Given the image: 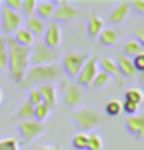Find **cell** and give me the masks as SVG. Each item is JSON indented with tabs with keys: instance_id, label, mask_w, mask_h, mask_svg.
Returning a JSON list of instances; mask_svg holds the SVG:
<instances>
[{
	"instance_id": "cell-37",
	"label": "cell",
	"mask_w": 144,
	"mask_h": 150,
	"mask_svg": "<svg viewBox=\"0 0 144 150\" xmlns=\"http://www.w3.org/2000/svg\"><path fill=\"white\" fill-rule=\"evenodd\" d=\"M130 10H134L138 14H144V0H132L130 2Z\"/></svg>"
},
{
	"instance_id": "cell-42",
	"label": "cell",
	"mask_w": 144,
	"mask_h": 150,
	"mask_svg": "<svg viewBox=\"0 0 144 150\" xmlns=\"http://www.w3.org/2000/svg\"><path fill=\"white\" fill-rule=\"evenodd\" d=\"M0 8H4V6H2V2H0Z\"/></svg>"
},
{
	"instance_id": "cell-41",
	"label": "cell",
	"mask_w": 144,
	"mask_h": 150,
	"mask_svg": "<svg viewBox=\"0 0 144 150\" xmlns=\"http://www.w3.org/2000/svg\"><path fill=\"white\" fill-rule=\"evenodd\" d=\"M2 101H4V93H2V89H0V105H2Z\"/></svg>"
},
{
	"instance_id": "cell-6",
	"label": "cell",
	"mask_w": 144,
	"mask_h": 150,
	"mask_svg": "<svg viewBox=\"0 0 144 150\" xmlns=\"http://www.w3.org/2000/svg\"><path fill=\"white\" fill-rule=\"evenodd\" d=\"M99 73V61L97 57H93V55H89V59L85 61V65L81 67V71H79V75H77V87H91L93 79L97 77Z\"/></svg>"
},
{
	"instance_id": "cell-23",
	"label": "cell",
	"mask_w": 144,
	"mask_h": 150,
	"mask_svg": "<svg viewBox=\"0 0 144 150\" xmlns=\"http://www.w3.org/2000/svg\"><path fill=\"white\" fill-rule=\"evenodd\" d=\"M144 52V47L140 44H138L136 40H128L126 44H124V47H122V55H126V57H136V55H140V53Z\"/></svg>"
},
{
	"instance_id": "cell-18",
	"label": "cell",
	"mask_w": 144,
	"mask_h": 150,
	"mask_svg": "<svg viewBox=\"0 0 144 150\" xmlns=\"http://www.w3.org/2000/svg\"><path fill=\"white\" fill-rule=\"evenodd\" d=\"M99 65H101V69H99V71H103L105 75H109V77H114V79H116L119 83H122V81H121V73H119V67H116V63H114L113 59H109V57H103Z\"/></svg>"
},
{
	"instance_id": "cell-39",
	"label": "cell",
	"mask_w": 144,
	"mask_h": 150,
	"mask_svg": "<svg viewBox=\"0 0 144 150\" xmlns=\"http://www.w3.org/2000/svg\"><path fill=\"white\" fill-rule=\"evenodd\" d=\"M38 150H57V146H40Z\"/></svg>"
},
{
	"instance_id": "cell-22",
	"label": "cell",
	"mask_w": 144,
	"mask_h": 150,
	"mask_svg": "<svg viewBox=\"0 0 144 150\" xmlns=\"http://www.w3.org/2000/svg\"><path fill=\"white\" fill-rule=\"evenodd\" d=\"M14 119L20 120V122H24V120H34V107L28 101H24L22 105H20V109L14 112Z\"/></svg>"
},
{
	"instance_id": "cell-27",
	"label": "cell",
	"mask_w": 144,
	"mask_h": 150,
	"mask_svg": "<svg viewBox=\"0 0 144 150\" xmlns=\"http://www.w3.org/2000/svg\"><path fill=\"white\" fill-rule=\"evenodd\" d=\"M121 112H122L121 101H116V99H111V101L105 105V115L107 117H119Z\"/></svg>"
},
{
	"instance_id": "cell-13",
	"label": "cell",
	"mask_w": 144,
	"mask_h": 150,
	"mask_svg": "<svg viewBox=\"0 0 144 150\" xmlns=\"http://www.w3.org/2000/svg\"><path fill=\"white\" fill-rule=\"evenodd\" d=\"M38 93L42 97V103L47 105L52 111L57 107V89L53 85H42V87H38Z\"/></svg>"
},
{
	"instance_id": "cell-29",
	"label": "cell",
	"mask_w": 144,
	"mask_h": 150,
	"mask_svg": "<svg viewBox=\"0 0 144 150\" xmlns=\"http://www.w3.org/2000/svg\"><path fill=\"white\" fill-rule=\"evenodd\" d=\"M36 6H38L36 0H22V10H20V14H26L28 18H30V16H36Z\"/></svg>"
},
{
	"instance_id": "cell-35",
	"label": "cell",
	"mask_w": 144,
	"mask_h": 150,
	"mask_svg": "<svg viewBox=\"0 0 144 150\" xmlns=\"http://www.w3.org/2000/svg\"><path fill=\"white\" fill-rule=\"evenodd\" d=\"M132 67H134V71L144 73V52L140 55H136V57H132Z\"/></svg>"
},
{
	"instance_id": "cell-32",
	"label": "cell",
	"mask_w": 144,
	"mask_h": 150,
	"mask_svg": "<svg viewBox=\"0 0 144 150\" xmlns=\"http://www.w3.org/2000/svg\"><path fill=\"white\" fill-rule=\"evenodd\" d=\"M121 109L126 117H132V115H138V107L134 103H128V101H122L121 103Z\"/></svg>"
},
{
	"instance_id": "cell-5",
	"label": "cell",
	"mask_w": 144,
	"mask_h": 150,
	"mask_svg": "<svg viewBox=\"0 0 144 150\" xmlns=\"http://www.w3.org/2000/svg\"><path fill=\"white\" fill-rule=\"evenodd\" d=\"M87 59H89V53H85V52H67V53H63V69H61V71H65L69 77H77Z\"/></svg>"
},
{
	"instance_id": "cell-2",
	"label": "cell",
	"mask_w": 144,
	"mask_h": 150,
	"mask_svg": "<svg viewBox=\"0 0 144 150\" xmlns=\"http://www.w3.org/2000/svg\"><path fill=\"white\" fill-rule=\"evenodd\" d=\"M63 77V71L57 63L53 65H36V67H30L28 73L24 77L22 85L28 87V89H36V85H53V81H59Z\"/></svg>"
},
{
	"instance_id": "cell-30",
	"label": "cell",
	"mask_w": 144,
	"mask_h": 150,
	"mask_svg": "<svg viewBox=\"0 0 144 150\" xmlns=\"http://www.w3.org/2000/svg\"><path fill=\"white\" fill-rule=\"evenodd\" d=\"M71 144H73V148H77V150H87V132H77V134L73 136Z\"/></svg>"
},
{
	"instance_id": "cell-15",
	"label": "cell",
	"mask_w": 144,
	"mask_h": 150,
	"mask_svg": "<svg viewBox=\"0 0 144 150\" xmlns=\"http://www.w3.org/2000/svg\"><path fill=\"white\" fill-rule=\"evenodd\" d=\"M105 30V20L97 14H89L87 16V34L89 38H99V34Z\"/></svg>"
},
{
	"instance_id": "cell-19",
	"label": "cell",
	"mask_w": 144,
	"mask_h": 150,
	"mask_svg": "<svg viewBox=\"0 0 144 150\" xmlns=\"http://www.w3.org/2000/svg\"><path fill=\"white\" fill-rule=\"evenodd\" d=\"M116 63V67H119V73L122 75V77H132V75L136 73L134 71V67H132V59L130 57H126V55H119V59L114 61Z\"/></svg>"
},
{
	"instance_id": "cell-25",
	"label": "cell",
	"mask_w": 144,
	"mask_h": 150,
	"mask_svg": "<svg viewBox=\"0 0 144 150\" xmlns=\"http://www.w3.org/2000/svg\"><path fill=\"white\" fill-rule=\"evenodd\" d=\"M87 150H103V138L99 132H87Z\"/></svg>"
},
{
	"instance_id": "cell-33",
	"label": "cell",
	"mask_w": 144,
	"mask_h": 150,
	"mask_svg": "<svg viewBox=\"0 0 144 150\" xmlns=\"http://www.w3.org/2000/svg\"><path fill=\"white\" fill-rule=\"evenodd\" d=\"M109 79H111L109 75H105V73H103V71H99V73H97V77L93 79L91 87H105L107 83H109Z\"/></svg>"
},
{
	"instance_id": "cell-9",
	"label": "cell",
	"mask_w": 144,
	"mask_h": 150,
	"mask_svg": "<svg viewBox=\"0 0 144 150\" xmlns=\"http://www.w3.org/2000/svg\"><path fill=\"white\" fill-rule=\"evenodd\" d=\"M83 97L85 93L81 87H77L75 83L63 81V103L67 107H79L83 103Z\"/></svg>"
},
{
	"instance_id": "cell-8",
	"label": "cell",
	"mask_w": 144,
	"mask_h": 150,
	"mask_svg": "<svg viewBox=\"0 0 144 150\" xmlns=\"http://www.w3.org/2000/svg\"><path fill=\"white\" fill-rule=\"evenodd\" d=\"M18 132H20L24 142H32V140H36V138L44 132V122H38V120H24V122L18 125Z\"/></svg>"
},
{
	"instance_id": "cell-17",
	"label": "cell",
	"mask_w": 144,
	"mask_h": 150,
	"mask_svg": "<svg viewBox=\"0 0 144 150\" xmlns=\"http://www.w3.org/2000/svg\"><path fill=\"white\" fill-rule=\"evenodd\" d=\"M119 38H121V34H119L116 28H105V30L99 34V44L109 47V45L116 44V42H119Z\"/></svg>"
},
{
	"instance_id": "cell-43",
	"label": "cell",
	"mask_w": 144,
	"mask_h": 150,
	"mask_svg": "<svg viewBox=\"0 0 144 150\" xmlns=\"http://www.w3.org/2000/svg\"><path fill=\"white\" fill-rule=\"evenodd\" d=\"M57 150H61V148H59V146H57Z\"/></svg>"
},
{
	"instance_id": "cell-21",
	"label": "cell",
	"mask_w": 144,
	"mask_h": 150,
	"mask_svg": "<svg viewBox=\"0 0 144 150\" xmlns=\"http://www.w3.org/2000/svg\"><path fill=\"white\" fill-rule=\"evenodd\" d=\"M55 6H57V2H49V0L38 2V6H36V14H38V18H42V20H47V18H52V16H53Z\"/></svg>"
},
{
	"instance_id": "cell-34",
	"label": "cell",
	"mask_w": 144,
	"mask_h": 150,
	"mask_svg": "<svg viewBox=\"0 0 144 150\" xmlns=\"http://www.w3.org/2000/svg\"><path fill=\"white\" fill-rule=\"evenodd\" d=\"M28 103H30L32 107H38V105H42V97H40L38 89H30V93H28Z\"/></svg>"
},
{
	"instance_id": "cell-31",
	"label": "cell",
	"mask_w": 144,
	"mask_h": 150,
	"mask_svg": "<svg viewBox=\"0 0 144 150\" xmlns=\"http://www.w3.org/2000/svg\"><path fill=\"white\" fill-rule=\"evenodd\" d=\"M0 150H20V144L16 138H2L0 140Z\"/></svg>"
},
{
	"instance_id": "cell-24",
	"label": "cell",
	"mask_w": 144,
	"mask_h": 150,
	"mask_svg": "<svg viewBox=\"0 0 144 150\" xmlns=\"http://www.w3.org/2000/svg\"><path fill=\"white\" fill-rule=\"evenodd\" d=\"M124 101L134 103L136 107H140L144 103V93L140 89H126V91H124Z\"/></svg>"
},
{
	"instance_id": "cell-36",
	"label": "cell",
	"mask_w": 144,
	"mask_h": 150,
	"mask_svg": "<svg viewBox=\"0 0 144 150\" xmlns=\"http://www.w3.org/2000/svg\"><path fill=\"white\" fill-rule=\"evenodd\" d=\"M2 6L8 8V10H12V12H20V10H22V0H6Z\"/></svg>"
},
{
	"instance_id": "cell-1",
	"label": "cell",
	"mask_w": 144,
	"mask_h": 150,
	"mask_svg": "<svg viewBox=\"0 0 144 150\" xmlns=\"http://www.w3.org/2000/svg\"><path fill=\"white\" fill-rule=\"evenodd\" d=\"M8 45V73L14 83H22L28 69H30V47H22L12 40L6 38Z\"/></svg>"
},
{
	"instance_id": "cell-3",
	"label": "cell",
	"mask_w": 144,
	"mask_h": 150,
	"mask_svg": "<svg viewBox=\"0 0 144 150\" xmlns=\"http://www.w3.org/2000/svg\"><path fill=\"white\" fill-rule=\"evenodd\" d=\"M59 59V52L47 47L44 42H36L34 47H30V65H53L55 61Z\"/></svg>"
},
{
	"instance_id": "cell-20",
	"label": "cell",
	"mask_w": 144,
	"mask_h": 150,
	"mask_svg": "<svg viewBox=\"0 0 144 150\" xmlns=\"http://www.w3.org/2000/svg\"><path fill=\"white\" fill-rule=\"evenodd\" d=\"M12 40H14V42H16L18 45H22V47H32V45L36 44V38L32 36V34H30L28 30H26L24 26H22V28H20V30H18V32L14 34V38H12Z\"/></svg>"
},
{
	"instance_id": "cell-12",
	"label": "cell",
	"mask_w": 144,
	"mask_h": 150,
	"mask_svg": "<svg viewBox=\"0 0 144 150\" xmlns=\"http://www.w3.org/2000/svg\"><path fill=\"white\" fill-rule=\"evenodd\" d=\"M124 127L134 138H142L144 136V115H132V117H126L124 119Z\"/></svg>"
},
{
	"instance_id": "cell-38",
	"label": "cell",
	"mask_w": 144,
	"mask_h": 150,
	"mask_svg": "<svg viewBox=\"0 0 144 150\" xmlns=\"http://www.w3.org/2000/svg\"><path fill=\"white\" fill-rule=\"evenodd\" d=\"M134 40L144 47V28H136V38H134Z\"/></svg>"
},
{
	"instance_id": "cell-28",
	"label": "cell",
	"mask_w": 144,
	"mask_h": 150,
	"mask_svg": "<svg viewBox=\"0 0 144 150\" xmlns=\"http://www.w3.org/2000/svg\"><path fill=\"white\" fill-rule=\"evenodd\" d=\"M49 112H52V109L47 105H38V107H34V120H38V122H44V120L49 117Z\"/></svg>"
},
{
	"instance_id": "cell-16",
	"label": "cell",
	"mask_w": 144,
	"mask_h": 150,
	"mask_svg": "<svg viewBox=\"0 0 144 150\" xmlns=\"http://www.w3.org/2000/svg\"><path fill=\"white\" fill-rule=\"evenodd\" d=\"M24 28L36 38V36H44L47 24H46V20H42V18H38V16H30V18L26 20V26H24Z\"/></svg>"
},
{
	"instance_id": "cell-7",
	"label": "cell",
	"mask_w": 144,
	"mask_h": 150,
	"mask_svg": "<svg viewBox=\"0 0 144 150\" xmlns=\"http://www.w3.org/2000/svg\"><path fill=\"white\" fill-rule=\"evenodd\" d=\"M0 28L4 30V34L14 36L16 32L22 28V14L4 8V10H2V18H0Z\"/></svg>"
},
{
	"instance_id": "cell-14",
	"label": "cell",
	"mask_w": 144,
	"mask_h": 150,
	"mask_svg": "<svg viewBox=\"0 0 144 150\" xmlns=\"http://www.w3.org/2000/svg\"><path fill=\"white\" fill-rule=\"evenodd\" d=\"M130 12V2H119L116 6H114V10L111 12V16H109V22L111 24H122L124 20H126V16H128Z\"/></svg>"
},
{
	"instance_id": "cell-26",
	"label": "cell",
	"mask_w": 144,
	"mask_h": 150,
	"mask_svg": "<svg viewBox=\"0 0 144 150\" xmlns=\"http://www.w3.org/2000/svg\"><path fill=\"white\" fill-rule=\"evenodd\" d=\"M8 71V45H6V38L0 36V73Z\"/></svg>"
},
{
	"instance_id": "cell-11",
	"label": "cell",
	"mask_w": 144,
	"mask_h": 150,
	"mask_svg": "<svg viewBox=\"0 0 144 150\" xmlns=\"http://www.w3.org/2000/svg\"><path fill=\"white\" fill-rule=\"evenodd\" d=\"M81 14L79 10H77L71 2H67V0H61V2H57V6H55V12H53V18L57 20V22H69V20H73V18H77V16Z\"/></svg>"
},
{
	"instance_id": "cell-4",
	"label": "cell",
	"mask_w": 144,
	"mask_h": 150,
	"mask_svg": "<svg viewBox=\"0 0 144 150\" xmlns=\"http://www.w3.org/2000/svg\"><path fill=\"white\" fill-rule=\"evenodd\" d=\"M71 119H73L79 132H89V130H93L97 127L99 122H103L101 112L95 111V109H77V111L71 112Z\"/></svg>"
},
{
	"instance_id": "cell-10",
	"label": "cell",
	"mask_w": 144,
	"mask_h": 150,
	"mask_svg": "<svg viewBox=\"0 0 144 150\" xmlns=\"http://www.w3.org/2000/svg\"><path fill=\"white\" fill-rule=\"evenodd\" d=\"M63 42V34H61V26L57 22H52L47 24L46 32H44V44L52 50H57Z\"/></svg>"
},
{
	"instance_id": "cell-40",
	"label": "cell",
	"mask_w": 144,
	"mask_h": 150,
	"mask_svg": "<svg viewBox=\"0 0 144 150\" xmlns=\"http://www.w3.org/2000/svg\"><path fill=\"white\" fill-rule=\"evenodd\" d=\"M140 87H144V73H140Z\"/></svg>"
}]
</instances>
